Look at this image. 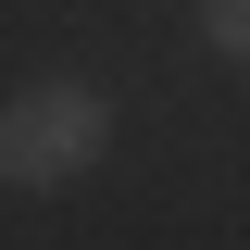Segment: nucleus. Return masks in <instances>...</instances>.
I'll return each mask as SVG.
<instances>
[{
  "mask_svg": "<svg viewBox=\"0 0 250 250\" xmlns=\"http://www.w3.org/2000/svg\"><path fill=\"white\" fill-rule=\"evenodd\" d=\"M100 150H113V100L88 75H38V88L0 100V175L13 188H62V175H88Z\"/></svg>",
  "mask_w": 250,
  "mask_h": 250,
  "instance_id": "obj_1",
  "label": "nucleus"
},
{
  "mask_svg": "<svg viewBox=\"0 0 250 250\" xmlns=\"http://www.w3.org/2000/svg\"><path fill=\"white\" fill-rule=\"evenodd\" d=\"M200 38H213L225 62H250V0H200Z\"/></svg>",
  "mask_w": 250,
  "mask_h": 250,
  "instance_id": "obj_2",
  "label": "nucleus"
}]
</instances>
